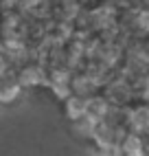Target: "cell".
<instances>
[{
	"mask_svg": "<svg viewBox=\"0 0 149 156\" xmlns=\"http://www.w3.org/2000/svg\"><path fill=\"white\" fill-rule=\"evenodd\" d=\"M147 156H149V152H147Z\"/></svg>",
	"mask_w": 149,
	"mask_h": 156,
	"instance_id": "obj_5",
	"label": "cell"
},
{
	"mask_svg": "<svg viewBox=\"0 0 149 156\" xmlns=\"http://www.w3.org/2000/svg\"><path fill=\"white\" fill-rule=\"evenodd\" d=\"M123 152L125 154H134V152H143V141H140V136H127L125 141H123Z\"/></svg>",
	"mask_w": 149,
	"mask_h": 156,
	"instance_id": "obj_3",
	"label": "cell"
},
{
	"mask_svg": "<svg viewBox=\"0 0 149 156\" xmlns=\"http://www.w3.org/2000/svg\"><path fill=\"white\" fill-rule=\"evenodd\" d=\"M22 84H26V86H33V84H37V81L42 79V75H40V70H35V68H26L24 73H22Z\"/></svg>",
	"mask_w": 149,
	"mask_h": 156,
	"instance_id": "obj_4",
	"label": "cell"
},
{
	"mask_svg": "<svg viewBox=\"0 0 149 156\" xmlns=\"http://www.w3.org/2000/svg\"><path fill=\"white\" fill-rule=\"evenodd\" d=\"M66 110H68V117H70V119L79 121V119H83V114H88V103L83 101V99L72 97V99H68V103H66Z\"/></svg>",
	"mask_w": 149,
	"mask_h": 156,
	"instance_id": "obj_1",
	"label": "cell"
},
{
	"mask_svg": "<svg viewBox=\"0 0 149 156\" xmlns=\"http://www.w3.org/2000/svg\"><path fill=\"white\" fill-rule=\"evenodd\" d=\"M130 123L136 130H147L149 128V108H136L130 114Z\"/></svg>",
	"mask_w": 149,
	"mask_h": 156,
	"instance_id": "obj_2",
	"label": "cell"
}]
</instances>
